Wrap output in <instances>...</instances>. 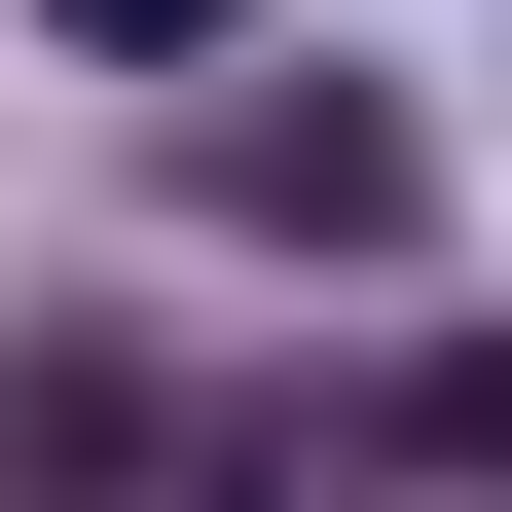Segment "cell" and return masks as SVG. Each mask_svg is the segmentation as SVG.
<instances>
[{
	"mask_svg": "<svg viewBox=\"0 0 512 512\" xmlns=\"http://www.w3.org/2000/svg\"><path fill=\"white\" fill-rule=\"evenodd\" d=\"M220 220H330V256H366V220H403V110H366V74H330V110H220Z\"/></svg>",
	"mask_w": 512,
	"mask_h": 512,
	"instance_id": "cell-1",
	"label": "cell"
},
{
	"mask_svg": "<svg viewBox=\"0 0 512 512\" xmlns=\"http://www.w3.org/2000/svg\"><path fill=\"white\" fill-rule=\"evenodd\" d=\"M366 476H476V512H512V330H476V366H439V403H403V439H366Z\"/></svg>",
	"mask_w": 512,
	"mask_h": 512,
	"instance_id": "cell-2",
	"label": "cell"
},
{
	"mask_svg": "<svg viewBox=\"0 0 512 512\" xmlns=\"http://www.w3.org/2000/svg\"><path fill=\"white\" fill-rule=\"evenodd\" d=\"M74 37H220V0H74Z\"/></svg>",
	"mask_w": 512,
	"mask_h": 512,
	"instance_id": "cell-3",
	"label": "cell"
}]
</instances>
